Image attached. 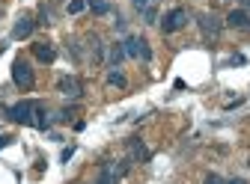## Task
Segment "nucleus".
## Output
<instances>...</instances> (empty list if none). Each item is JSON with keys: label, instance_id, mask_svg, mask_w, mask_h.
<instances>
[{"label": "nucleus", "instance_id": "nucleus-1", "mask_svg": "<svg viewBox=\"0 0 250 184\" xmlns=\"http://www.w3.org/2000/svg\"><path fill=\"white\" fill-rule=\"evenodd\" d=\"M6 119L15 122V125H30V128H39V131H48L51 128V119L45 116V104L42 101H33V98L6 107Z\"/></svg>", "mask_w": 250, "mask_h": 184}, {"label": "nucleus", "instance_id": "nucleus-2", "mask_svg": "<svg viewBox=\"0 0 250 184\" xmlns=\"http://www.w3.org/2000/svg\"><path fill=\"white\" fill-rule=\"evenodd\" d=\"M12 80H15V86L18 89H33V83H36V74H33V69H30V63L27 59H15L12 63Z\"/></svg>", "mask_w": 250, "mask_h": 184}, {"label": "nucleus", "instance_id": "nucleus-3", "mask_svg": "<svg viewBox=\"0 0 250 184\" xmlns=\"http://www.w3.org/2000/svg\"><path fill=\"white\" fill-rule=\"evenodd\" d=\"M122 48H125V56H131V59H152V48H149V42L146 39H140V36H125V42H122Z\"/></svg>", "mask_w": 250, "mask_h": 184}, {"label": "nucleus", "instance_id": "nucleus-4", "mask_svg": "<svg viewBox=\"0 0 250 184\" xmlns=\"http://www.w3.org/2000/svg\"><path fill=\"white\" fill-rule=\"evenodd\" d=\"M188 24V12L182 9V6H176V9H170L167 15H164V21H161V30L170 36V33H179V30Z\"/></svg>", "mask_w": 250, "mask_h": 184}, {"label": "nucleus", "instance_id": "nucleus-5", "mask_svg": "<svg viewBox=\"0 0 250 184\" xmlns=\"http://www.w3.org/2000/svg\"><path fill=\"white\" fill-rule=\"evenodd\" d=\"M197 21H200V30H203L206 39H217V36H221V30H224V21L221 18H214L211 12H200Z\"/></svg>", "mask_w": 250, "mask_h": 184}, {"label": "nucleus", "instance_id": "nucleus-6", "mask_svg": "<svg viewBox=\"0 0 250 184\" xmlns=\"http://www.w3.org/2000/svg\"><path fill=\"white\" fill-rule=\"evenodd\" d=\"M57 92H60V95H66V98H81L83 83H81L78 77L66 74V77H60V80H57Z\"/></svg>", "mask_w": 250, "mask_h": 184}, {"label": "nucleus", "instance_id": "nucleus-7", "mask_svg": "<svg viewBox=\"0 0 250 184\" xmlns=\"http://www.w3.org/2000/svg\"><path fill=\"white\" fill-rule=\"evenodd\" d=\"M128 158H131L134 164H149V161H152V151L146 148V143H143L140 137H131V140H128Z\"/></svg>", "mask_w": 250, "mask_h": 184}, {"label": "nucleus", "instance_id": "nucleus-8", "mask_svg": "<svg viewBox=\"0 0 250 184\" xmlns=\"http://www.w3.org/2000/svg\"><path fill=\"white\" fill-rule=\"evenodd\" d=\"M33 30H36V21L24 15V18H18L15 27H12V39H30V36H33Z\"/></svg>", "mask_w": 250, "mask_h": 184}, {"label": "nucleus", "instance_id": "nucleus-9", "mask_svg": "<svg viewBox=\"0 0 250 184\" xmlns=\"http://www.w3.org/2000/svg\"><path fill=\"white\" fill-rule=\"evenodd\" d=\"M33 56L39 59V63L51 66L54 59H57V51H54V45H51V42H36V45H33Z\"/></svg>", "mask_w": 250, "mask_h": 184}, {"label": "nucleus", "instance_id": "nucleus-10", "mask_svg": "<svg viewBox=\"0 0 250 184\" xmlns=\"http://www.w3.org/2000/svg\"><path fill=\"white\" fill-rule=\"evenodd\" d=\"M227 24H229L232 30H247V33H250V15H247L244 9H232V12L227 15Z\"/></svg>", "mask_w": 250, "mask_h": 184}, {"label": "nucleus", "instance_id": "nucleus-11", "mask_svg": "<svg viewBox=\"0 0 250 184\" xmlns=\"http://www.w3.org/2000/svg\"><path fill=\"white\" fill-rule=\"evenodd\" d=\"M122 59H125V48H122V42L110 45V69H119Z\"/></svg>", "mask_w": 250, "mask_h": 184}, {"label": "nucleus", "instance_id": "nucleus-12", "mask_svg": "<svg viewBox=\"0 0 250 184\" xmlns=\"http://www.w3.org/2000/svg\"><path fill=\"white\" fill-rule=\"evenodd\" d=\"M107 83H110V86H119V89H125V83H128V80H125V74H122L119 69H110V72H107Z\"/></svg>", "mask_w": 250, "mask_h": 184}, {"label": "nucleus", "instance_id": "nucleus-13", "mask_svg": "<svg viewBox=\"0 0 250 184\" xmlns=\"http://www.w3.org/2000/svg\"><path fill=\"white\" fill-rule=\"evenodd\" d=\"M86 6L96 12V15H107V12H110V3H107V0H86Z\"/></svg>", "mask_w": 250, "mask_h": 184}, {"label": "nucleus", "instance_id": "nucleus-14", "mask_svg": "<svg viewBox=\"0 0 250 184\" xmlns=\"http://www.w3.org/2000/svg\"><path fill=\"white\" fill-rule=\"evenodd\" d=\"M69 15H78V12H83L86 9V0H69Z\"/></svg>", "mask_w": 250, "mask_h": 184}, {"label": "nucleus", "instance_id": "nucleus-15", "mask_svg": "<svg viewBox=\"0 0 250 184\" xmlns=\"http://www.w3.org/2000/svg\"><path fill=\"white\" fill-rule=\"evenodd\" d=\"M72 155H75V146H66V148H62V155H60V164H69Z\"/></svg>", "mask_w": 250, "mask_h": 184}, {"label": "nucleus", "instance_id": "nucleus-16", "mask_svg": "<svg viewBox=\"0 0 250 184\" xmlns=\"http://www.w3.org/2000/svg\"><path fill=\"white\" fill-rule=\"evenodd\" d=\"M203 184H227V178H221V175H217V172H208Z\"/></svg>", "mask_w": 250, "mask_h": 184}, {"label": "nucleus", "instance_id": "nucleus-17", "mask_svg": "<svg viewBox=\"0 0 250 184\" xmlns=\"http://www.w3.org/2000/svg\"><path fill=\"white\" fill-rule=\"evenodd\" d=\"M149 3H152V0H131V6H134L137 12H146V9H149Z\"/></svg>", "mask_w": 250, "mask_h": 184}, {"label": "nucleus", "instance_id": "nucleus-18", "mask_svg": "<svg viewBox=\"0 0 250 184\" xmlns=\"http://www.w3.org/2000/svg\"><path fill=\"white\" fill-rule=\"evenodd\" d=\"M146 24H158V12H155L152 6L146 9Z\"/></svg>", "mask_w": 250, "mask_h": 184}, {"label": "nucleus", "instance_id": "nucleus-19", "mask_svg": "<svg viewBox=\"0 0 250 184\" xmlns=\"http://www.w3.org/2000/svg\"><path fill=\"white\" fill-rule=\"evenodd\" d=\"M9 143H12V140H9V137H6V134H0V148H6V146H9Z\"/></svg>", "mask_w": 250, "mask_h": 184}, {"label": "nucleus", "instance_id": "nucleus-20", "mask_svg": "<svg viewBox=\"0 0 250 184\" xmlns=\"http://www.w3.org/2000/svg\"><path fill=\"white\" fill-rule=\"evenodd\" d=\"M227 184H247L244 178H227Z\"/></svg>", "mask_w": 250, "mask_h": 184}]
</instances>
